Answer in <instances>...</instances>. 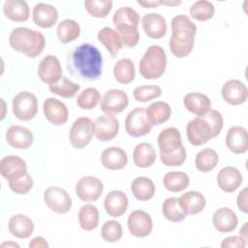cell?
Instances as JSON below:
<instances>
[{
	"label": "cell",
	"mask_w": 248,
	"mask_h": 248,
	"mask_svg": "<svg viewBox=\"0 0 248 248\" xmlns=\"http://www.w3.org/2000/svg\"><path fill=\"white\" fill-rule=\"evenodd\" d=\"M236 203H237V207L239 208V210H241L243 213L248 212V208H247V188H244L238 194L237 199H236Z\"/></svg>",
	"instance_id": "52"
},
{
	"label": "cell",
	"mask_w": 248,
	"mask_h": 248,
	"mask_svg": "<svg viewBox=\"0 0 248 248\" xmlns=\"http://www.w3.org/2000/svg\"><path fill=\"white\" fill-rule=\"evenodd\" d=\"M171 37L170 39V50L178 58L188 56L195 44L197 33L196 24L185 15H178L171 19Z\"/></svg>",
	"instance_id": "2"
},
{
	"label": "cell",
	"mask_w": 248,
	"mask_h": 248,
	"mask_svg": "<svg viewBox=\"0 0 248 248\" xmlns=\"http://www.w3.org/2000/svg\"><path fill=\"white\" fill-rule=\"evenodd\" d=\"M33 183H34L33 178L28 172L18 178L8 181L10 189L16 194H19V195L27 194L32 189Z\"/></svg>",
	"instance_id": "49"
},
{
	"label": "cell",
	"mask_w": 248,
	"mask_h": 248,
	"mask_svg": "<svg viewBox=\"0 0 248 248\" xmlns=\"http://www.w3.org/2000/svg\"><path fill=\"white\" fill-rule=\"evenodd\" d=\"M9 44L13 49L35 58L43 52L46 38L39 31L27 27H16L9 35Z\"/></svg>",
	"instance_id": "3"
},
{
	"label": "cell",
	"mask_w": 248,
	"mask_h": 248,
	"mask_svg": "<svg viewBox=\"0 0 248 248\" xmlns=\"http://www.w3.org/2000/svg\"><path fill=\"white\" fill-rule=\"evenodd\" d=\"M25 161L15 155H8L0 162V173L6 180H13L27 173Z\"/></svg>",
	"instance_id": "17"
},
{
	"label": "cell",
	"mask_w": 248,
	"mask_h": 248,
	"mask_svg": "<svg viewBox=\"0 0 248 248\" xmlns=\"http://www.w3.org/2000/svg\"><path fill=\"white\" fill-rule=\"evenodd\" d=\"M138 4L143 8L150 9V8H155V7H158L159 5H161V1L160 0H157V1H140V0H139Z\"/></svg>",
	"instance_id": "54"
},
{
	"label": "cell",
	"mask_w": 248,
	"mask_h": 248,
	"mask_svg": "<svg viewBox=\"0 0 248 248\" xmlns=\"http://www.w3.org/2000/svg\"><path fill=\"white\" fill-rule=\"evenodd\" d=\"M146 117L149 123L153 125H160L169 120L171 108L170 105L163 101H158L150 104L147 108H145Z\"/></svg>",
	"instance_id": "32"
},
{
	"label": "cell",
	"mask_w": 248,
	"mask_h": 248,
	"mask_svg": "<svg viewBox=\"0 0 248 248\" xmlns=\"http://www.w3.org/2000/svg\"><path fill=\"white\" fill-rule=\"evenodd\" d=\"M186 134L190 143L195 146L202 145L216 137L209 121L204 115L197 116L190 120L186 126Z\"/></svg>",
	"instance_id": "5"
},
{
	"label": "cell",
	"mask_w": 248,
	"mask_h": 248,
	"mask_svg": "<svg viewBox=\"0 0 248 248\" xmlns=\"http://www.w3.org/2000/svg\"><path fill=\"white\" fill-rule=\"evenodd\" d=\"M78 223L82 230L90 232L95 230L99 225V210L90 203L84 204L78 211Z\"/></svg>",
	"instance_id": "36"
},
{
	"label": "cell",
	"mask_w": 248,
	"mask_h": 248,
	"mask_svg": "<svg viewBox=\"0 0 248 248\" xmlns=\"http://www.w3.org/2000/svg\"><path fill=\"white\" fill-rule=\"evenodd\" d=\"M123 234L122 226L116 220H108L104 223L101 229V235L102 238L110 243L117 242L121 239Z\"/></svg>",
	"instance_id": "46"
},
{
	"label": "cell",
	"mask_w": 248,
	"mask_h": 248,
	"mask_svg": "<svg viewBox=\"0 0 248 248\" xmlns=\"http://www.w3.org/2000/svg\"><path fill=\"white\" fill-rule=\"evenodd\" d=\"M6 140L14 148L27 149L32 145L34 137L29 129L18 125H12L6 131Z\"/></svg>",
	"instance_id": "18"
},
{
	"label": "cell",
	"mask_w": 248,
	"mask_h": 248,
	"mask_svg": "<svg viewBox=\"0 0 248 248\" xmlns=\"http://www.w3.org/2000/svg\"><path fill=\"white\" fill-rule=\"evenodd\" d=\"M130 233L136 237L148 236L153 229V223L150 215L143 210H135L131 212L127 220Z\"/></svg>",
	"instance_id": "12"
},
{
	"label": "cell",
	"mask_w": 248,
	"mask_h": 248,
	"mask_svg": "<svg viewBox=\"0 0 248 248\" xmlns=\"http://www.w3.org/2000/svg\"><path fill=\"white\" fill-rule=\"evenodd\" d=\"M56 33L62 44H68L78 39L80 34V27L77 21L66 18L58 23Z\"/></svg>",
	"instance_id": "38"
},
{
	"label": "cell",
	"mask_w": 248,
	"mask_h": 248,
	"mask_svg": "<svg viewBox=\"0 0 248 248\" xmlns=\"http://www.w3.org/2000/svg\"><path fill=\"white\" fill-rule=\"evenodd\" d=\"M217 183L225 193H232L242 183V174L236 168L225 167L218 172Z\"/></svg>",
	"instance_id": "25"
},
{
	"label": "cell",
	"mask_w": 248,
	"mask_h": 248,
	"mask_svg": "<svg viewBox=\"0 0 248 248\" xmlns=\"http://www.w3.org/2000/svg\"><path fill=\"white\" fill-rule=\"evenodd\" d=\"M182 145L180 132L175 127H168L160 132L158 136L160 155H167L175 152Z\"/></svg>",
	"instance_id": "19"
},
{
	"label": "cell",
	"mask_w": 248,
	"mask_h": 248,
	"mask_svg": "<svg viewBox=\"0 0 248 248\" xmlns=\"http://www.w3.org/2000/svg\"><path fill=\"white\" fill-rule=\"evenodd\" d=\"M3 13L10 20L23 22L29 18L30 10L25 1L6 0L3 4Z\"/></svg>",
	"instance_id": "29"
},
{
	"label": "cell",
	"mask_w": 248,
	"mask_h": 248,
	"mask_svg": "<svg viewBox=\"0 0 248 248\" xmlns=\"http://www.w3.org/2000/svg\"><path fill=\"white\" fill-rule=\"evenodd\" d=\"M44 201L52 211L59 214L69 212L72 207L70 195L64 189L56 186H50L45 190Z\"/></svg>",
	"instance_id": "9"
},
{
	"label": "cell",
	"mask_w": 248,
	"mask_h": 248,
	"mask_svg": "<svg viewBox=\"0 0 248 248\" xmlns=\"http://www.w3.org/2000/svg\"><path fill=\"white\" fill-rule=\"evenodd\" d=\"M127 195L118 190L108 192L104 200V207L106 212L111 217H120L123 215L128 207Z\"/></svg>",
	"instance_id": "22"
},
{
	"label": "cell",
	"mask_w": 248,
	"mask_h": 248,
	"mask_svg": "<svg viewBox=\"0 0 248 248\" xmlns=\"http://www.w3.org/2000/svg\"><path fill=\"white\" fill-rule=\"evenodd\" d=\"M125 130L128 135L140 138L150 133L152 125L149 123L144 108H135L126 116Z\"/></svg>",
	"instance_id": "8"
},
{
	"label": "cell",
	"mask_w": 248,
	"mask_h": 248,
	"mask_svg": "<svg viewBox=\"0 0 248 248\" xmlns=\"http://www.w3.org/2000/svg\"><path fill=\"white\" fill-rule=\"evenodd\" d=\"M164 217L170 222H180L186 217V213L182 209L178 198H168L162 205Z\"/></svg>",
	"instance_id": "41"
},
{
	"label": "cell",
	"mask_w": 248,
	"mask_h": 248,
	"mask_svg": "<svg viewBox=\"0 0 248 248\" xmlns=\"http://www.w3.org/2000/svg\"><path fill=\"white\" fill-rule=\"evenodd\" d=\"M15 116L22 121L33 119L38 112V101L36 96L29 91L17 93L12 102Z\"/></svg>",
	"instance_id": "7"
},
{
	"label": "cell",
	"mask_w": 248,
	"mask_h": 248,
	"mask_svg": "<svg viewBox=\"0 0 248 248\" xmlns=\"http://www.w3.org/2000/svg\"><path fill=\"white\" fill-rule=\"evenodd\" d=\"M115 31L119 35L123 46L134 47L138 45L140 41V34L138 28L129 25H121L115 27Z\"/></svg>",
	"instance_id": "47"
},
{
	"label": "cell",
	"mask_w": 248,
	"mask_h": 248,
	"mask_svg": "<svg viewBox=\"0 0 248 248\" xmlns=\"http://www.w3.org/2000/svg\"><path fill=\"white\" fill-rule=\"evenodd\" d=\"M84 7L87 13L99 18L106 17L112 8L111 0H86L84 1Z\"/></svg>",
	"instance_id": "44"
},
{
	"label": "cell",
	"mask_w": 248,
	"mask_h": 248,
	"mask_svg": "<svg viewBox=\"0 0 248 248\" xmlns=\"http://www.w3.org/2000/svg\"><path fill=\"white\" fill-rule=\"evenodd\" d=\"M129 104L126 92L120 89L108 90L101 100V109L107 114H117L122 112Z\"/></svg>",
	"instance_id": "11"
},
{
	"label": "cell",
	"mask_w": 248,
	"mask_h": 248,
	"mask_svg": "<svg viewBox=\"0 0 248 248\" xmlns=\"http://www.w3.org/2000/svg\"><path fill=\"white\" fill-rule=\"evenodd\" d=\"M94 135V122L85 116L77 118L69 132V140L73 147L82 149L89 144Z\"/></svg>",
	"instance_id": "6"
},
{
	"label": "cell",
	"mask_w": 248,
	"mask_h": 248,
	"mask_svg": "<svg viewBox=\"0 0 248 248\" xmlns=\"http://www.w3.org/2000/svg\"><path fill=\"white\" fill-rule=\"evenodd\" d=\"M167 68V55L165 49L158 46H150L142 55L140 64V74L145 79L159 78Z\"/></svg>",
	"instance_id": "4"
},
{
	"label": "cell",
	"mask_w": 248,
	"mask_h": 248,
	"mask_svg": "<svg viewBox=\"0 0 248 248\" xmlns=\"http://www.w3.org/2000/svg\"><path fill=\"white\" fill-rule=\"evenodd\" d=\"M237 223L238 219L235 212L229 207H221L212 215V224L220 232H232L236 228Z\"/></svg>",
	"instance_id": "26"
},
{
	"label": "cell",
	"mask_w": 248,
	"mask_h": 248,
	"mask_svg": "<svg viewBox=\"0 0 248 248\" xmlns=\"http://www.w3.org/2000/svg\"><path fill=\"white\" fill-rule=\"evenodd\" d=\"M155 185L153 181L145 176H139L132 181L131 191L134 197L139 201H149L155 194Z\"/></svg>",
	"instance_id": "33"
},
{
	"label": "cell",
	"mask_w": 248,
	"mask_h": 248,
	"mask_svg": "<svg viewBox=\"0 0 248 248\" xmlns=\"http://www.w3.org/2000/svg\"><path fill=\"white\" fill-rule=\"evenodd\" d=\"M102 165L111 170L123 169L128 163L127 153L118 146H109L103 150L101 154Z\"/></svg>",
	"instance_id": "24"
},
{
	"label": "cell",
	"mask_w": 248,
	"mask_h": 248,
	"mask_svg": "<svg viewBox=\"0 0 248 248\" xmlns=\"http://www.w3.org/2000/svg\"><path fill=\"white\" fill-rule=\"evenodd\" d=\"M29 247L30 248H47L48 243L46 240L42 237V236H36L34 237L30 242H29Z\"/></svg>",
	"instance_id": "53"
},
{
	"label": "cell",
	"mask_w": 248,
	"mask_h": 248,
	"mask_svg": "<svg viewBox=\"0 0 248 248\" xmlns=\"http://www.w3.org/2000/svg\"><path fill=\"white\" fill-rule=\"evenodd\" d=\"M32 19L39 27L50 28L57 22L58 12L52 5L38 3L33 8Z\"/></svg>",
	"instance_id": "20"
},
{
	"label": "cell",
	"mask_w": 248,
	"mask_h": 248,
	"mask_svg": "<svg viewBox=\"0 0 248 248\" xmlns=\"http://www.w3.org/2000/svg\"><path fill=\"white\" fill-rule=\"evenodd\" d=\"M218 154L212 148H204L199 151L195 158L196 169L202 172L212 170L218 164Z\"/></svg>",
	"instance_id": "39"
},
{
	"label": "cell",
	"mask_w": 248,
	"mask_h": 248,
	"mask_svg": "<svg viewBox=\"0 0 248 248\" xmlns=\"http://www.w3.org/2000/svg\"><path fill=\"white\" fill-rule=\"evenodd\" d=\"M221 95L224 101L232 106H238L246 102L248 90L246 85L238 79H229L221 89Z\"/></svg>",
	"instance_id": "15"
},
{
	"label": "cell",
	"mask_w": 248,
	"mask_h": 248,
	"mask_svg": "<svg viewBox=\"0 0 248 248\" xmlns=\"http://www.w3.org/2000/svg\"><path fill=\"white\" fill-rule=\"evenodd\" d=\"M75 190L77 196L82 202H95L101 197L104 185L95 176H84L77 182Z\"/></svg>",
	"instance_id": "10"
},
{
	"label": "cell",
	"mask_w": 248,
	"mask_h": 248,
	"mask_svg": "<svg viewBox=\"0 0 248 248\" xmlns=\"http://www.w3.org/2000/svg\"><path fill=\"white\" fill-rule=\"evenodd\" d=\"M246 246V241L237 235H232L225 238L222 243V248H244Z\"/></svg>",
	"instance_id": "51"
},
{
	"label": "cell",
	"mask_w": 248,
	"mask_h": 248,
	"mask_svg": "<svg viewBox=\"0 0 248 248\" xmlns=\"http://www.w3.org/2000/svg\"><path fill=\"white\" fill-rule=\"evenodd\" d=\"M6 246H8V247H17V248L19 247L18 244L14 243V242H4V243L1 244V247H6Z\"/></svg>",
	"instance_id": "57"
},
{
	"label": "cell",
	"mask_w": 248,
	"mask_h": 248,
	"mask_svg": "<svg viewBox=\"0 0 248 248\" xmlns=\"http://www.w3.org/2000/svg\"><path fill=\"white\" fill-rule=\"evenodd\" d=\"M141 25L144 33L151 39H161L167 33V22L163 16L150 13L143 16Z\"/></svg>",
	"instance_id": "23"
},
{
	"label": "cell",
	"mask_w": 248,
	"mask_h": 248,
	"mask_svg": "<svg viewBox=\"0 0 248 248\" xmlns=\"http://www.w3.org/2000/svg\"><path fill=\"white\" fill-rule=\"evenodd\" d=\"M100 101L101 95L99 91L92 87L82 90L77 98V104L82 109H93Z\"/></svg>",
	"instance_id": "45"
},
{
	"label": "cell",
	"mask_w": 248,
	"mask_h": 248,
	"mask_svg": "<svg viewBox=\"0 0 248 248\" xmlns=\"http://www.w3.org/2000/svg\"><path fill=\"white\" fill-rule=\"evenodd\" d=\"M113 76L119 83H131L136 76L134 62L129 58L119 59L113 66Z\"/></svg>",
	"instance_id": "35"
},
{
	"label": "cell",
	"mask_w": 248,
	"mask_h": 248,
	"mask_svg": "<svg viewBox=\"0 0 248 248\" xmlns=\"http://www.w3.org/2000/svg\"><path fill=\"white\" fill-rule=\"evenodd\" d=\"M8 229L12 235L17 238H27L34 232V223L26 215L16 214L13 215L8 223Z\"/></svg>",
	"instance_id": "27"
},
{
	"label": "cell",
	"mask_w": 248,
	"mask_h": 248,
	"mask_svg": "<svg viewBox=\"0 0 248 248\" xmlns=\"http://www.w3.org/2000/svg\"><path fill=\"white\" fill-rule=\"evenodd\" d=\"M190 183L187 173L183 171L167 172L163 178V184L167 190L172 193H178L185 190Z\"/></svg>",
	"instance_id": "37"
},
{
	"label": "cell",
	"mask_w": 248,
	"mask_h": 248,
	"mask_svg": "<svg viewBox=\"0 0 248 248\" xmlns=\"http://www.w3.org/2000/svg\"><path fill=\"white\" fill-rule=\"evenodd\" d=\"M247 225H248V223L246 222V223H244L243 224V226H242V228L240 229V231H239V236H241L245 241L247 240Z\"/></svg>",
	"instance_id": "55"
},
{
	"label": "cell",
	"mask_w": 248,
	"mask_h": 248,
	"mask_svg": "<svg viewBox=\"0 0 248 248\" xmlns=\"http://www.w3.org/2000/svg\"><path fill=\"white\" fill-rule=\"evenodd\" d=\"M112 22L115 27L129 25L138 28L140 23V16L134 9L130 7H121L113 14Z\"/></svg>",
	"instance_id": "40"
},
{
	"label": "cell",
	"mask_w": 248,
	"mask_h": 248,
	"mask_svg": "<svg viewBox=\"0 0 248 248\" xmlns=\"http://www.w3.org/2000/svg\"><path fill=\"white\" fill-rule=\"evenodd\" d=\"M156 151L148 142H140L136 145L133 152V161L140 169L151 167L156 161Z\"/></svg>",
	"instance_id": "31"
},
{
	"label": "cell",
	"mask_w": 248,
	"mask_h": 248,
	"mask_svg": "<svg viewBox=\"0 0 248 248\" xmlns=\"http://www.w3.org/2000/svg\"><path fill=\"white\" fill-rule=\"evenodd\" d=\"M183 105L188 111L198 116H202L210 109L211 101L206 95L202 93L191 92L184 96Z\"/></svg>",
	"instance_id": "28"
},
{
	"label": "cell",
	"mask_w": 248,
	"mask_h": 248,
	"mask_svg": "<svg viewBox=\"0 0 248 248\" xmlns=\"http://www.w3.org/2000/svg\"><path fill=\"white\" fill-rule=\"evenodd\" d=\"M190 16L198 21H206L214 16L215 8L213 4L206 0L196 1L190 7Z\"/></svg>",
	"instance_id": "43"
},
{
	"label": "cell",
	"mask_w": 248,
	"mask_h": 248,
	"mask_svg": "<svg viewBox=\"0 0 248 248\" xmlns=\"http://www.w3.org/2000/svg\"><path fill=\"white\" fill-rule=\"evenodd\" d=\"M43 111L46 119L56 126L63 125L67 122L69 111L67 106L55 98H47L44 101Z\"/></svg>",
	"instance_id": "16"
},
{
	"label": "cell",
	"mask_w": 248,
	"mask_h": 248,
	"mask_svg": "<svg viewBox=\"0 0 248 248\" xmlns=\"http://www.w3.org/2000/svg\"><path fill=\"white\" fill-rule=\"evenodd\" d=\"M119 130V122L112 114H103L94 122V136L101 141H108L114 139Z\"/></svg>",
	"instance_id": "14"
},
{
	"label": "cell",
	"mask_w": 248,
	"mask_h": 248,
	"mask_svg": "<svg viewBox=\"0 0 248 248\" xmlns=\"http://www.w3.org/2000/svg\"><path fill=\"white\" fill-rule=\"evenodd\" d=\"M98 40L104 45L111 57H115L119 50L123 47L121 40L117 32L110 27L102 28L97 34Z\"/></svg>",
	"instance_id": "34"
},
{
	"label": "cell",
	"mask_w": 248,
	"mask_h": 248,
	"mask_svg": "<svg viewBox=\"0 0 248 248\" xmlns=\"http://www.w3.org/2000/svg\"><path fill=\"white\" fill-rule=\"evenodd\" d=\"M161 162L168 167H177L181 166L186 160V150L185 147L182 145L178 150L175 152L167 154V155H160Z\"/></svg>",
	"instance_id": "50"
},
{
	"label": "cell",
	"mask_w": 248,
	"mask_h": 248,
	"mask_svg": "<svg viewBox=\"0 0 248 248\" xmlns=\"http://www.w3.org/2000/svg\"><path fill=\"white\" fill-rule=\"evenodd\" d=\"M67 68L69 73L77 78L96 80L102 75V53L91 44H81L69 53Z\"/></svg>",
	"instance_id": "1"
},
{
	"label": "cell",
	"mask_w": 248,
	"mask_h": 248,
	"mask_svg": "<svg viewBox=\"0 0 248 248\" xmlns=\"http://www.w3.org/2000/svg\"><path fill=\"white\" fill-rule=\"evenodd\" d=\"M181 3H182L181 1H161V4L168 5V6H176V5H180Z\"/></svg>",
	"instance_id": "56"
},
{
	"label": "cell",
	"mask_w": 248,
	"mask_h": 248,
	"mask_svg": "<svg viewBox=\"0 0 248 248\" xmlns=\"http://www.w3.org/2000/svg\"><path fill=\"white\" fill-rule=\"evenodd\" d=\"M226 144L234 154H243L248 149L247 130L242 126L231 127L226 135Z\"/></svg>",
	"instance_id": "21"
},
{
	"label": "cell",
	"mask_w": 248,
	"mask_h": 248,
	"mask_svg": "<svg viewBox=\"0 0 248 248\" xmlns=\"http://www.w3.org/2000/svg\"><path fill=\"white\" fill-rule=\"evenodd\" d=\"M178 199L186 215H195L202 212L206 203L204 196L198 191L186 192Z\"/></svg>",
	"instance_id": "30"
},
{
	"label": "cell",
	"mask_w": 248,
	"mask_h": 248,
	"mask_svg": "<svg viewBox=\"0 0 248 248\" xmlns=\"http://www.w3.org/2000/svg\"><path fill=\"white\" fill-rule=\"evenodd\" d=\"M49 91L55 95H58L62 98H73L76 96V94L79 91L80 86L70 79H68L66 77H62L58 81L55 83L48 85Z\"/></svg>",
	"instance_id": "42"
},
{
	"label": "cell",
	"mask_w": 248,
	"mask_h": 248,
	"mask_svg": "<svg viewBox=\"0 0 248 248\" xmlns=\"http://www.w3.org/2000/svg\"><path fill=\"white\" fill-rule=\"evenodd\" d=\"M162 89L158 85H141L135 88L133 96L136 101L145 103L155 98L160 97Z\"/></svg>",
	"instance_id": "48"
},
{
	"label": "cell",
	"mask_w": 248,
	"mask_h": 248,
	"mask_svg": "<svg viewBox=\"0 0 248 248\" xmlns=\"http://www.w3.org/2000/svg\"><path fill=\"white\" fill-rule=\"evenodd\" d=\"M38 76L40 79L51 85L62 78V68L59 59L55 55H46L39 63Z\"/></svg>",
	"instance_id": "13"
}]
</instances>
